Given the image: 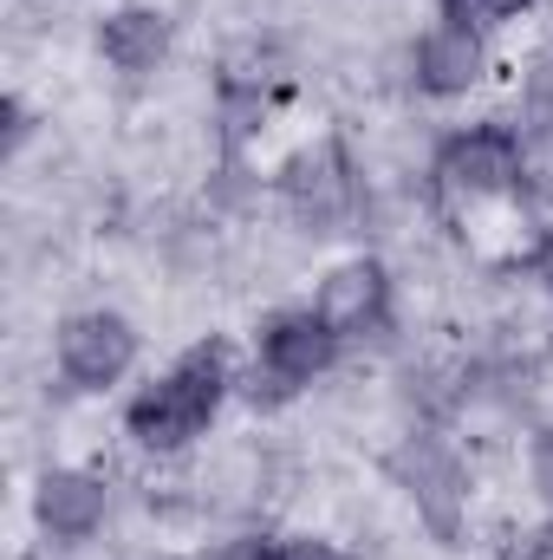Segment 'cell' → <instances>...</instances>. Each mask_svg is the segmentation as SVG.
<instances>
[{
	"mask_svg": "<svg viewBox=\"0 0 553 560\" xmlns=\"http://www.w3.org/2000/svg\"><path fill=\"white\" fill-rule=\"evenodd\" d=\"M268 560H339L332 548H319V541H274Z\"/></svg>",
	"mask_w": 553,
	"mask_h": 560,
	"instance_id": "13",
	"label": "cell"
},
{
	"mask_svg": "<svg viewBox=\"0 0 553 560\" xmlns=\"http://www.w3.org/2000/svg\"><path fill=\"white\" fill-rule=\"evenodd\" d=\"M521 560H553V528H541V535L521 548Z\"/></svg>",
	"mask_w": 553,
	"mask_h": 560,
	"instance_id": "17",
	"label": "cell"
},
{
	"mask_svg": "<svg viewBox=\"0 0 553 560\" xmlns=\"http://www.w3.org/2000/svg\"><path fill=\"white\" fill-rule=\"evenodd\" d=\"M521 0H443V20L449 26H469V33H482V26H495V20H508Z\"/></svg>",
	"mask_w": 553,
	"mask_h": 560,
	"instance_id": "11",
	"label": "cell"
},
{
	"mask_svg": "<svg viewBox=\"0 0 553 560\" xmlns=\"http://www.w3.org/2000/svg\"><path fill=\"white\" fill-rule=\"evenodd\" d=\"M98 52L118 66V72H156L163 52H169V20L156 7H118L105 26H98Z\"/></svg>",
	"mask_w": 553,
	"mask_h": 560,
	"instance_id": "8",
	"label": "cell"
},
{
	"mask_svg": "<svg viewBox=\"0 0 553 560\" xmlns=\"http://www.w3.org/2000/svg\"><path fill=\"white\" fill-rule=\"evenodd\" d=\"M222 392H228V365H222V346H196V352H183L150 392L131 398V436H138L143 450H183V443H196L209 418L222 411Z\"/></svg>",
	"mask_w": 553,
	"mask_h": 560,
	"instance_id": "1",
	"label": "cell"
},
{
	"mask_svg": "<svg viewBox=\"0 0 553 560\" xmlns=\"http://www.w3.org/2000/svg\"><path fill=\"white\" fill-rule=\"evenodd\" d=\"M33 515L52 541H92L105 528V482L85 469H46L33 489Z\"/></svg>",
	"mask_w": 553,
	"mask_h": 560,
	"instance_id": "6",
	"label": "cell"
},
{
	"mask_svg": "<svg viewBox=\"0 0 553 560\" xmlns=\"http://www.w3.org/2000/svg\"><path fill=\"white\" fill-rule=\"evenodd\" d=\"M313 313H319L339 339L378 332V326H385V313H391V280H385L378 261H345V268H332V275H326L319 300H313Z\"/></svg>",
	"mask_w": 553,
	"mask_h": 560,
	"instance_id": "5",
	"label": "cell"
},
{
	"mask_svg": "<svg viewBox=\"0 0 553 560\" xmlns=\"http://www.w3.org/2000/svg\"><path fill=\"white\" fill-rule=\"evenodd\" d=\"M411 66H416V85H423L430 98H456V92H469V85L482 79V33L436 20V26L416 39Z\"/></svg>",
	"mask_w": 553,
	"mask_h": 560,
	"instance_id": "7",
	"label": "cell"
},
{
	"mask_svg": "<svg viewBox=\"0 0 553 560\" xmlns=\"http://www.w3.org/2000/svg\"><path fill=\"white\" fill-rule=\"evenodd\" d=\"M404 469H411V482H416L411 495L430 509V522L449 535V528H456V463H443L436 450H411Z\"/></svg>",
	"mask_w": 553,
	"mask_h": 560,
	"instance_id": "10",
	"label": "cell"
},
{
	"mask_svg": "<svg viewBox=\"0 0 553 560\" xmlns=\"http://www.w3.org/2000/svg\"><path fill=\"white\" fill-rule=\"evenodd\" d=\"M332 359H339V332L313 306L306 313H280V319H268V332H261V372L274 378L280 392L313 385L319 372H332Z\"/></svg>",
	"mask_w": 553,
	"mask_h": 560,
	"instance_id": "4",
	"label": "cell"
},
{
	"mask_svg": "<svg viewBox=\"0 0 553 560\" xmlns=\"http://www.w3.org/2000/svg\"><path fill=\"white\" fill-rule=\"evenodd\" d=\"M268 548L274 541H228L222 555H209V560H268Z\"/></svg>",
	"mask_w": 553,
	"mask_h": 560,
	"instance_id": "15",
	"label": "cell"
},
{
	"mask_svg": "<svg viewBox=\"0 0 553 560\" xmlns=\"http://www.w3.org/2000/svg\"><path fill=\"white\" fill-rule=\"evenodd\" d=\"M20 143H26V105L7 98V150H20Z\"/></svg>",
	"mask_w": 553,
	"mask_h": 560,
	"instance_id": "14",
	"label": "cell"
},
{
	"mask_svg": "<svg viewBox=\"0 0 553 560\" xmlns=\"http://www.w3.org/2000/svg\"><path fill=\"white\" fill-rule=\"evenodd\" d=\"M528 469H534V489H541V502L553 509V430L534 436V456H528Z\"/></svg>",
	"mask_w": 553,
	"mask_h": 560,
	"instance_id": "12",
	"label": "cell"
},
{
	"mask_svg": "<svg viewBox=\"0 0 553 560\" xmlns=\"http://www.w3.org/2000/svg\"><path fill=\"white\" fill-rule=\"evenodd\" d=\"M528 275H534V280H541V287L553 293V235L541 242V248H534V261H528Z\"/></svg>",
	"mask_w": 553,
	"mask_h": 560,
	"instance_id": "16",
	"label": "cell"
},
{
	"mask_svg": "<svg viewBox=\"0 0 553 560\" xmlns=\"http://www.w3.org/2000/svg\"><path fill=\"white\" fill-rule=\"evenodd\" d=\"M293 202H299V215H313V222H332V215L352 202L345 156H339V150H319V156H306V163L293 170Z\"/></svg>",
	"mask_w": 553,
	"mask_h": 560,
	"instance_id": "9",
	"label": "cell"
},
{
	"mask_svg": "<svg viewBox=\"0 0 553 560\" xmlns=\"http://www.w3.org/2000/svg\"><path fill=\"white\" fill-rule=\"evenodd\" d=\"M138 365V332L125 313H72L59 326V372L72 392H105Z\"/></svg>",
	"mask_w": 553,
	"mask_h": 560,
	"instance_id": "2",
	"label": "cell"
},
{
	"mask_svg": "<svg viewBox=\"0 0 553 560\" xmlns=\"http://www.w3.org/2000/svg\"><path fill=\"white\" fill-rule=\"evenodd\" d=\"M436 183H443L449 196H469V202L508 196V189L521 183V143L508 138V131H495V125L456 131V138L436 150Z\"/></svg>",
	"mask_w": 553,
	"mask_h": 560,
	"instance_id": "3",
	"label": "cell"
}]
</instances>
